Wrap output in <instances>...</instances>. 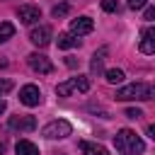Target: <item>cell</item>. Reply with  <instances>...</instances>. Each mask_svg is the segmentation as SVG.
<instances>
[{"label":"cell","instance_id":"cell-7","mask_svg":"<svg viewBox=\"0 0 155 155\" xmlns=\"http://www.w3.org/2000/svg\"><path fill=\"white\" fill-rule=\"evenodd\" d=\"M7 126H10L12 131L29 133V131H34V128H36V119H34V116H12V119L7 121Z\"/></svg>","mask_w":155,"mask_h":155},{"label":"cell","instance_id":"cell-2","mask_svg":"<svg viewBox=\"0 0 155 155\" xmlns=\"http://www.w3.org/2000/svg\"><path fill=\"white\" fill-rule=\"evenodd\" d=\"M116 99L119 102H148V99H153V85H148V82L126 85V87L116 90Z\"/></svg>","mask_w":155,"mask_h":155},{"label":"cell","instance_id":"cell-22","mask_svg":"<svg viewBox=\"0 0 155 155\" xmlns=\"http://www.w3.org/2000/svg\"><path fill=\"white\" fill-rule=\"evenodd\" d=\"M10 90H12V80H0V94H5Z\"/></svg>","mask_w":155,"mask_h":155},{"label":"cell","instance_id":"cell-1","mask_svg":"<svg viewBox=\"0 0 155 155\" xmlns=\"http://www.w3.org/2000/svg\"><path fill=\"white\" fill-rule=\"evenodd\" d=\"M114 148H116L121 155H136V153H143V150H145V143H143L131 128H121V131L114 136Z\"/></svg>","mask_w":155,"mask_h":155},{"label":"cell","instance_id":"cell-21","mask_svg":"<svg viewBox=\"0 0 155 155\" xmlns=\"http://www.w3.org/2000/svg\"><path fill=\"white\" fill-rule=\"evenodd\" d=\"M126 116H128V119H140V116H143V111H140V109H136V107H131V109H126Z\"/></svg>","mask_w":155,"mask_h":155},{"label":"cell","instance_id":"cell-14","mask_svg":"<svg viewBox=\"0 0 155 155\" xmlns=\"http://www.w3.org/2000/svg\"><path fill=\"white\" fill-rule=\"evenodd\" d=\"M15 153L17 155H39V148L31 143V140H19L15 145Z\"/></svg>","mask_w":155,"mask_h":155},{"label":"cell","instance_id":"cell-16","mask_svg":"<svg viewBox=\"0 0 155 155\" xmlns=\"http://www.w3.org/2000/svg\"><path fill=\"white\" fill-rule=\"evenodd\" d=\"M12 36H15V24L12 22H0V44L12 39Z\"/></svg>","mask_w":155,"mask_h":155},{"label":"cell","instance_id":"cell-12","mask_svg":"<svg viewBox=\"0 0 155 155\" xmlns=\"http://www.w3.org/2000/svg\"><path fill=\"white\" fill-rule=\"evenodd\" d=\"M104 58H107V46H102L99 51H94V56H92V61H90V70H92L94 75H99V73L104 70Z\"/></svg>","mask_w":155,"mask_h":155},{"label":"cell","instance_id":"cell-15","mask_svg":"<svg viewBox=\"0 0 155 155\" xmlns=\"http://www.w3.org/2000/svg\"><path fill=\"white\" fill-rule=\"evenodd\" d=\"M73 46H80V39L75 34H61L58 36V48H73Z\"/></svg>","mask_w":155,"mask_h":155},{"label":"cell","instance_id":"cell-4","mask_svg":"<svg viewBox=\"0 0 155 155\" xmlns=\"http://www.w3.org/2000/svg\"><path fill=\"white\" fill-rule=\"evenodd\" d=\"M70 133H73V126H70V121H65V119L51 121V124H46V126H44V131H41V136H44V138H48V140L68 138Z\"/></svg>","mask_w":155,"mask_h":155},{"label":"cell","instance_id":"cell-26","mask_svg":"<svg viewBox=\"0 0 155 155\" xmlns=\"http://www.w3.org/2000/svg\"><path fill=\"white\" fill-rule=\"evenodd\" d=\"M2 153H5V143H0V155H2Z\"/></svg>","mask_w":155,"mask_h":155},{"label":"cell","instance_id":"cell-20","mask_svg":"<svg viewBox=\"0 0 155 155\" xmlns=\"http://www.w3.org/2000/svg\"><path fill=\"white\" fill-rule=\"evenodd\" d=\"M126 5H128L131 10H140V7L148 5V0H126Z\"/></svg>","mask_w":155,"mask_h":155},{"label":"cell","instance_id":"cell-9","mask_svg":"<svg viewBox=\"0 0 155 155\" xmlns=\"http://www.w3.org/2000/svg\"><path fill=\"white\" fill-rule=\"evenodd\" d=\"M17 17H19L22 24H34V22L41 19V10H39L36 5H22V7L17 10Z\"/></svg>","mask_w":155,"mask_h":155},{"label":"cell","instance_id":"cell-11","mask_svg":"<svg viewBox=\"0 0 155 155\" xmlns=\"http://www.w3.org/2000/svg\"><path fill=\"white\" fill-rule=\"evenodd\" d=\"M140 51H143L145 56L155 53V29H153V27H145V29H143V41H140Z\"/></svg>","mask_w":155,"mask_h":155},{"label":"cell","instance_id":"cell-8","mask_svg":"<svg viewBox=\"0 0 155 155\" xmlns=\"http://www.w3.org/2000/svg\"><path fill=\"white\" fill-rule=\"evenodd\" d=\"M19 102L27 104V107H36V104L41 102V92H39V87H36V85H24V87L19 90Z\"/></svg>","mask_w":155,"mask_h":155},{"label":"cell","instance_id":"cell-10","mask_svg":"<svg viewBox=\"0 0 155 155\" xmlns=\"http://www.w3.org/2000/svg\"><path fill=\"white\" fill-rule=\"evenodd\" d=\"M92 29H94V22L90 17H78V19L70 22V34H75V36H85Z\"/></svg>","mask_w":155,"mask_h":155},{"label":"cell","instance_id":"cell-13","mask_svg":"<svg viewBox=\"0 0 155 155\" xmlns=\"http://www.w3.org/2000/svg\"><path fill=\"white\" fill-rule=\"evenodd\" d=\"M80 150H82V155H109V150L102 143H90V140H82Z\"/></svg>","mask_w":155,"mask_h":155},{"label":"cell","instance_id":"cell-17","mask_svg":"<svg viewBox=\"0 0 155 155\" xmlns=\"http://www.w3.org/2000/svg\"><path fill=\"white\" fill-rule=\"evenodd\" d=\"M121 80H124V70H119V68H111V70H107V82L116 85V82H121Z\"/></svg>","mask_w":155,"mask_h":155},{"label":"cell","instance_id":"cell-5","mask_svg":"<svg viewBox=\"0 0 155 155\" xmlns=\"http://www.w3.org/2000/svg\"><path fill=\"white\" fill-rule=\"evenodd\" d=\"M27 63H29V68H31V70L44 73V75H48V73L53 70V63H51V61H48L44 53H36V51L27 56Z\"/></svg>","mask_w":155,"mask_h":155},{"label":"cell","instance_id":"cell-25","mask_svg":"<svg viewBox=\"0 0 155 155\" xmlns=\"http://www.w3.org/2000/svg\"><path fill=\"white\" fill-rule=\"evenodd\" d=\"M5 109H7V104H5V99H0V114H5Z\"/></svg>","mask_w":155,"mask_h":155},{"label":"cell","instance_id":"cell-6","mask_svg":"<svg viewBox=\"0 0 155 155\" xmlns=\"http://www.w3.org/2000/svg\"><path fill=\"white\" fill-rule=\"evenodd\" d=\"M29 41H31L34 46H39V48L48 46V44H51V27H48V24H41V27H36V29H31V31H29Z\"/></svg>","mask_w":155,"mask_h":155},{"label":"cell","instance_id":"cell-23","mask_svg":"<svg viewBox=\"0 0 155 155\" xmlns=\"http://www.w3.org/2000/svg\"><path fill=\"white\" fill-rule=\"evenodd\" d=\"M153 17H155V7H148L145 10V19H153Z\"/></svg>","mask_w":155,"mask_h":155},{"label":"cell","instance_id":"cell-24","mask_svg":"<svg viewBox=\"0 0 155 155\" xmlns=\"http://www.w3.org/2000/svg\"><path fill=\"white\" fill-rule=\"evenodd\" d=\"M65 65H68V68H75V65H78V61H75V58H70V56H68V58H65Z\"/></svg>","mask_w":155,"mask_h":155},{"label":"cell","instance_id":"cell-19","mask_svg":"<svg viewBox=\"0 0 155 155\" xmlns=\"http://www.w3.org/2000/svg\"><path fill=\"white\" fill-rule=\"evenodd\" d=\"M65 12H68V5H65V2H61V5H56V7L51 10V15H53V17H63Z\"/></svg>","mask_w":155,"mask_h":155},{"label":"cell","instance_id":"cell-18","mask_svg":"<svg viewBox=\"0 0 155 155\" xmlns=\"http://www.w3.org/2000/svg\"><path fill=\"white\" fill-rule=\"evenodd\" d=\"M102 10L104 12H116L119 10V2L116 0H102Z\"/></svg>","mask_w":155,"mask_h":155},{"label":"cell","instance_id":"cell-3","mask_svg":"<svg viewBox=\"0 0 155 155\" xmlns=\"http://www.w3.org/2000/svg\"><path fill=\"white\" fill-rule=\"evenodd\" d=\"M87 90H90V78L87 75H78V78H70L65 82H58L56 94L58 97H70L73 92H87Z\"/></svg>","mask_w":155,"mask_h":155}]
</instances>
